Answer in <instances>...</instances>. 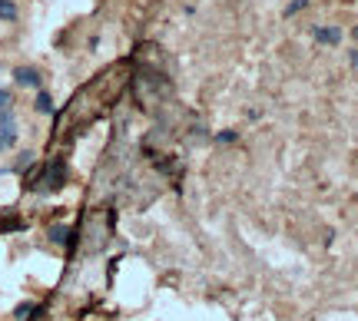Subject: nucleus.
<instances>
[{
  "mask_svg": "<svg viewBox=\"0 0 358 321\" xmlns=\"http://www.w3.org/2000/svg\"><path fill=\"white\" fill-rule=\"evenodd\" d=\"M312 37L319 40V43H325V47H339V43H342V30H339V27H315V30H312Z\"/></svg>",
  "mask_w": 358,
  "mask_h": 321,
  "instance_id": "obj_1",
  "label": "nucleus"
},
{
  "mask_svg": "<svg viewBox=\"0 0 358 321\" xmlns=\"http://www.w3.org/2000/svg\"><path fill=\"white\" fill-rule=\"evenodd\" d=\"M14 80H17V86H40V73L34 67H17Z\"/></svg>",
  "mask_w": 358,
  "mask_h": 321,
  "instance_id": "obj_2",
  "label": "nucleus"
},
{
  "mask_svg": "<svg viewBox=\"0 0 358 321\" xmlns=\"http://www.w3.org/2000/svg\"><path fill=\"white\" fill-rule=\"evenodd\" d=\"M60 186H63V166L54 163V166L47 169V189H60Z\"/></svg>",
  "mask_w": 358,
  "mask_h": 321,
  "instance_id": "obj_3",
  "label": "nucleus"
},
{
  "mask_svg": "<svg viewBox=\"0 0 358 321\" xmlns=\"http://www.w3.org/2000/svg\"><path fill=\"white\" fill-rule=\"evenodd\" d=\"M34 110H37V113H43V116H50V113H54V99H50L47 93H37V103H34Z\"/></svg>",
  "mask_w": 358,
  "mask_h": 321,
  "instance_id": "obj_4",
  "label": "nucleus"
},
{
  "mask_svg": "<svg viewBox=\"0 0 358 321\" xmlns=\"http://www.w3.org/2000/svg\"><path fill=\"white\" fill-rule=\"evenodd\" d=\"M309 7V0H292L289 7H285V17H292V14H299V10H305Z\"/></svg>",
  "mask_w": 358,
  "mask_h": 321,
  "instance_id": "obj_5",
  "label": "nucleus"
},
{
  "mask_svg": "<svg viewBox=\"0 0 358 321\" xmlns=\"http://www.w3.org/2000/svg\"><path fill=\"white\" fill-rule=\"evenodd\" d=\"M50 242H67V228H63V226L50 228Z\"/></svg>",
  "mask_w": 358,
  "mask_h": 321,
  "instance_id": "obj_6",
  "label": "nucleus"
},
{
  "mask_svg": "<svg viewBox=\"0 0 358 321\" xmlns=\"http://www.w3.org/2000/svg\"><path fill=\"white\" fill-rule=\"evenodd\" d=\"M30 311H34V305H30V302H23V305H20V308H17V311H14V318H17V321H23V318H27V315H30Z\"/></svg>",
  "mask_w": 358,
  "mask_h": 321,
  "instance_id": "obj_7",
  "label": "nucleus"
},
{
  "mask_svg": "<svg viewBox=\"0 0 358 321\" xmlns=\"http://www.w3.org/2000/svg\"><path fill=\"white\" fill-rule=\"evenodd\" d=\"M0 14H3V17H14L17 10H14V3H10V0H0Z\"/></svg>",
  "mask_w": 358,
  "mask_h": 321,
  "instance_id": "obj_8",
  "label": "nucleus"
},
{
  "mask_svg": "<svg viewBox=\"0 0 358 321\" xmlns=\"http://www.w3.org/2000/svg\"><path fill=\"white\" fill-rule=\"evenodd\" d=\"M219 143H236V132L229 130V132H219Z\"/></svg>",
  "mask_w": 358,
  "mask_h": 321,
  "instance_id": "obj_9",
  "label": "nucleus"
},
{
  "mask_svg": "<svg viewBox=\"0 0 358 321\" xmlns=\"http://www.w3.org/2000/svg\"><path fill=\"white\" fill-rule=\"evenodd\" d=\"M7 146H14V143H10V139H7V136H3V132H0V152L7 150Z\"/></svg>",
  "mask_w": 358,
  "mask_h": 321,
  "instance_id": "obj_10",
  "label": "nucleus"
},
{
  "mask_svg": "<svg viewBox=\"0 0 358 321\" xmlns=\"http://www.w3.org/2000/svg\"><path fill=\"white\" fill-rule=\"evenodd\" d=\"M7 103H10V99H7V93L0 90V110H7Z\"/></svg>",
  "mask_w": 358,
  "mask_h": 321,
  "instance_id": "obj_11",
  "label": "nucleus"
},
{
  "mask_svg": "<svg viewBox=\"0 0 358 321\" xmlns=\"http://www.w3.org/2000/svg\"><path fill=\"white\" fill-rule=\"evenodd\" d=\"M352 37H355V40H358V27H355V30H352Z\"/></svg>",
  "mask_w": 358,
  "mask_h": 321,
  "instance_id": "obj_12",
  "label": "nucleus"
}]
</instances>
